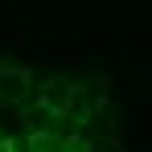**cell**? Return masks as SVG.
Instances as JSON below:
<instances>
[{"label":"cell","mask_w":152,"mask_h":152,"mask_svg":"<svg viewBox=\"0 0 152 152\" xmlns=\"http://www.w3.org/2000/svg\"><path fill=\"white\" fill-rule=\"evenodd\" d=\"M66 99H70V86H66V82H58V86H45V107H53V111H58Z\"/></svg>","instance_id":"6da1fadb"}]
</instances>
